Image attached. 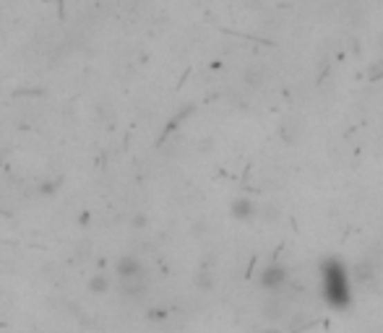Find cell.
<instances>
[{"label":"cell","mask_w":383,"mask_h":333,"mask_svg":"<svg viewBox=\"0 0 383 333\" xmlns=\"http://www.w3.org/2000/svg\"><path fill=\"white\" fill-rule=\"evenodd\" d=\"M253 213H256V206H253V200L237 198L235 203H232V216H235V219H250Z\"/></svg>","instance_id":"5b68a950"},{"label":"cell","mask_w":383,"mask_h":333,"mask_svg":"<svg viewBox=\"0 0 383 333\" xmlns=\"http://www.w3.org/2000/svg\"><path fill=\"white\" fill-rule=\"evenodd\" d=\"M115 274H118V281H131V278H144V266L136 256H120L118 263H115Z\"/></svg>","instance_id":"7a4b0ae2"},{"label":"cell","mask_w":383,"mask_h":333,"mask_svg":"<svg viewBox=\"0 0 383 333\" xmlns=\"http://www.w3.org/2000/svg\"><path fill=\"white\" fill-rule=\"evenodd\" d=\"M321 297L331 310H350L352 307V274L339 258L321 260Z\"/></svg>","instance_id":"6da1fadb"},{"label":"cell","mask_w":383,"mask_h":333,"mask_svg":"<svg viewBox=\"0 0 383 333\" xmlns=\"http://www.w3.org/2000/svg\"><path fill=\"white\" fill-rule=\"evenodd\" d=\"M131 227H133V229H147L149 216H144V213H133V216H131Z\"/></svg>","instance_id":"8992f818"},{"label":"cell","mask_w":383,"mask_h":333,"mask_svg":"<svg viewBox=\"0 0 383 333\" xmlns=\"http://www.w3.org/2000/svg\"><path fill=\"white\" fill-rule=\"evenodd\" d=\"M86 287H89L91 294H97V297H102V294H107V292L113 289V278L107 276V274H94V276H89V281H86Z\"/></svg>","instance_id":"277c9868"},{"label":"cell","mask_w":383,"mask_h":333,"mask_svg":"<svg viewBox=\"0 0 383 333\" xmlns=\"http://www.w3.org/2000/svg\"><path fill=\"white\" fill-rule=\"evenodd\" d=\"M60 182H63V180L57 178V180H53V182H42V196H53V193H57V188H60Z\"/></svg>","instance_id":"52a82bcc"},{"label":"cell","mask_w":383,"mask_h":333,"mask_svg":"<svg viewBox=\"0 0 383 333\" xmlns=\"http://www.w3.org/2000/svg\"><path fill=\"white\" fill-rule=\"evenodd\" d=\"M261 287L269 289V292H277V289H282L287 284V268L279 266V263H271L261 271Z\"/></svg>","instance_id":"3957f363"}]
</instances>
